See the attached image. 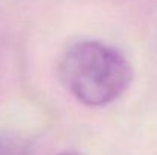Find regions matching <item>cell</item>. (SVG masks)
Instances as JSON below:
<instances>
[{
  "label": "cell",
  "instance_id": "cell-1",
  "mask_svg": "<svg viewBox=\"0 0 157 155\" xmlns=\"http://www.w3.org/2000/svg\"><path fill=\"white\" fill-rule=\"evenodd\" d=\"M58 73L66 90L79 103L92 108L117 101L133 81V67L127 56L98 40L69 46L61 55Z\"/></svg>",
  "mask_w": 157,
  "mask_h": 155
},
{
  "label": "cell",
  "instance_id": "cell-2",
  "mask_svg": "<svg viewBox=\"0 0 157 155\" xmlns=\"http://www.w3.org/2000/svg\"><path fill=\"white\" fill-rule=\"evenodd\" d=\"M0 155H26V146L17 135L0 131Z\"/></svg>",
  "mask_w": 157,
  "mask_h": 155
},
{
  "label": "cell",
  "instance_id": "cell-3",
  "mask_svg": "<svg viewBox=\"0 0 157 155\" xmlns=\"http://www.w3.org/2000/svg\"><path fill=\"white\" fill-rule=\"evenodd\" d=\"M59 155H78V154H75V152H63V154H59Z\"/></svg>",
  "mask_w": 157,
  "mask_h": 155
}]
</instances>
